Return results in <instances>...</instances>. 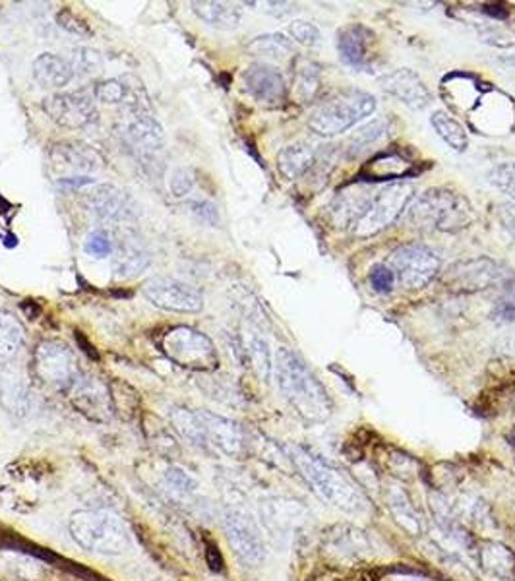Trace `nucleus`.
Instances as JSON below:
<instances>
[{
    "label": "nucleus",
    "mask_w": 515,
    "mask_h": 581,
    "mask_svg": "<svg viewBox=\"0 0 515 581\" xmlns=\"http://www.w3.org/2000/svg\"><path fill=\"white\" fill-rule=\"evenodd\" d=\"M273 374L281 395L306 423H326L334 403L318 376L291 349L279 347L273 361Z\"/></svg>",
    "instance_id": "nucleus-1"
},
{
    "label": "nucleus",
    "mask_w": 515,
    "mask_h": 581,
    "mask_svg": "<svg viewBox=\"0 0 515 581\" xmlns=\"http://www.w3.org/2000/svg\"><path fill=\"white\" fill-rule=\"evenodd\" d=\"M289 452L301 477L326 504L349 513H364L370 508L360 486L341 469L327 463L304 445H291Z\"/></svg>",
    "instance_id": "nucleus-2"
},
{
    "label": "nucleus",
    "mask_w": 515,
    "mask_h": 581,
    "mask_svg": "<svg viewBox=\"0 0 515 581\" xmlns=\"http://www.w3.org/2000/svg\"><path fill=\"white\" fill-rule=\"evenodd\" d=\"M405 221L415 229L457 233L475 219L473 205L461 194L447 188H430L405 208Z\"/></svg>",
    "instance_id": "nucleus-3"
},
{
    "label": "nucleus",
    "mask_w": 515,
    "mask_h": 581,
    "mask_svg": "<svg viewBox=\"0 0 515 581\" xmlns=\"http://www.w3.org/2000/svg\"><path fill=\"white\" fill-rule=\"evenodd\" d=\"M68 527L84 551L101 556H121L132 544L126 525L109 510H80L72 513Z\"/></svg>",
    "instance_id": "nucleus-4"
},
{
    "label": "nucleus",
    "mask_w": 515,
    "mask_h": 581,
    "mask_svg": "<svg viewBox=\"0 0 515 581\" xmlns=\"http://www.w3.org/2000/svg\"><path fill=\"white\" fill-rule=\"evenodd\" d=\"M376 99L363 90H341L327 95L312 109L308 126L318 136H337L370 116Z\"/></svg>",
    "instance_id": "nucleus-5"
},
{
    "label": "nucleus",
    "mask_w": 515,
    "mask_h": 581,
    "mask_svg": "<svg viewBox=\"0 0 515 581\" xmlns=\"http://www.w3.org/2000/svg\"><path fill=\"white\" fill-rule=\"evenodd\" d=\"M116 130L122 140L136 151L144 167L161 165V153L165 145V132L159 121L153 116L147 107L126 105L119 116Z\"/></svg>",
    "instance_id": "nucleus-6"
},
{
    "label": "nucleus",
    "mask_w": 515,
    "mask_h": 581,
    "mask_svg": "<svg viewBox=\"0 0 515 581\" xmlns=\"http://www.w3.org/2000/svg\"><path fill=\"white\" fill-rule=\"evenodd\" d=\"M413 198V186L407 182H394L380 190L378 194L368 200L364 212L353 223V233L356 236H372L384 231L394 221L401 217L405 205Z\"/></svg>",
    "instance_id": "nucleus-7"
},
{
    "label": "nucleus",
    "mask_w": 515,
    "mask_h": 581,
    "mask_svg": "<svg viewBox=\"0 0 515 581\" xmlns=\"http://www.w3.org/2000/svg\"><path fill=\"white\" fill-rule=\"evenodd\" d=\"M163 353L178 366L192 370L217 369V351L213 341L205 333L188 325H176L169 330L161 340Z\"/></svg>",
    "instance_id": "nucleus-8"
},
{
    "label": "nucleus",
    "mask_w": 515,
    "mask_h": 581,
    "mask_svg": "<svg viewBox=\"0 0 515 581\" xmlns=\"http://www.w3.org/2000/svg\"><path fill=\"white\" fill-rule=\"evenodd\" d=\"M223 527L235 556L244 566L256 568L265 558V543L262 529L248 510L227 506L223 512Z\"/></svg>",
    "instance_id": "nucleus-9"
},
{
    "label": "nucleus",
    "mask_w": 515,
    "mask_h": 581,
    "mask_svg": "<svg viewBox=\"0 0 515 581\" xmlns=\"http://www.w3.org/2000/svg\"><path fill=\"white\" fill-rule=\"evenodd\" d=\"M386 265L403 287L420 289L438 275L440 258L425 244H401L389 254Z\"/></svg>",
    "instance_id": "nucleus-10"
},
{
    "label": "nucleus",
    "mask_w": 515,
    "mask_h": 581,
    "mask_svg": "<svg viewBox=\"0 0 515 581\" xmlns=\"http://www.w3.org/2000/svg\"><path fill=\"white\" fill-rule=\"evenodd\" d=\"M509 280H511V273L508 270H504L498 262L485 256L455 262L442 275L446 287L452 291H461V293L486 291V289L504 285Z\"/></svg>",
    "instance_id": "nucleus-11"
},
{
    "label": "nucleus",
    "mask_w": 515,
    "mask_h": 581,
    "mask_svg": "<svg viewBox=\"0 0 515 581\" xmlns=\"http://www.w3.org/2000/svg\"><path fill=\"white\" fill-rule=\"evenodd\" d=\"M33 369L43 384L56 390H70L80 376L76 361L68 345L54 340H45L39 343L33 355Z\"/></svg>",
    "instance_id": "nucleus-12"
},
{
    "label": "nucleus",
    "mask_w": 515,
    "mask_h": 581,
    "mask_svg": "<svg viewBox=\"0 0 515 581\" xmlns=\"http://www.w3.org/2000/svg\"><path fill=\"white\" fill-rule=\"evenodd\" d=\"M142 293L153 306L178 314H196L204 309V294L174 277L155 275L142 285Z\"/></svg>",
    "instance_id": "nucleus-13"
},
{
    "label": "nucleus",
    "mask_w": 515,
    "mask_h": 581,
    "mask_svg": "<svg viewBox=\"0 0 515 581\" xmlns=\"http://www.w3.org/2000/svg\"><path fill=\"white\" fill-rule=\"evenodd\" d=\"M43 109L54 124L64 128H84L97 119L93 91L53 93L43 101Z\"/></svg>",
    "instance_id": "nucleus-14"
},
{
    "label": "nucleus",
    "mask_w": 515,
    "mask_h": 581,
    "mask_svg": "<svg viewBox=\"0 0 515 581\" xmlns=\"http://www.w3.org/2000/svg\"><path fill=\"white\" fill-rule=\"evenodd\" d=\"M196 421L198 445L212 448L213 452H219L229 457H235L243 452L244 432L235 421L204 409L196 411Z\"/></svg>",
    "instance_id": "nucleus-15"
},
{
    "label": "nucleus",
    "mask_w": 515,
    "mask_h": 581,
    "mask_svg": "<svg viewBox=\"0 0 515 581\" xmlns=\"http://www.w3.org/2000/svg\"><path fill=\"white\" fill-rule=\"evenodd\" d=\"M85 210L103 223L122 225L138 215V205L126 190L114 184H99L84 196Z\"/></svg>",
    "instance_id": "nucleus-16"
},
{
    "label": "nucleus",
    "mask_w": 515,
    "mask_h": 581,
    "mask_svg": "<svg viewBox=\"0 0 515 581\" xmlns=\"http://www.w3.org/2000/svg\"><path fill=\"white\" fill-rule=\"evenodd\" d=\"M51 161L53 167L61 173H70L66 176L76 174L97 173L105 167V159L93 145L72 140V142H61L51 150Z\"/></svg>",
    "instance_id": "nucleus-17"
},
{
    "label": "nucleus",
    "mask_w": 515,
    "mask_h": 581,
    "mask_svg": "<svg viewBox=\"0 0 515 581\" xmlns=\"http://www.w3.org/2000/svg\"><path fill=\"white\" fill-rule=\"evenodd\" d=\"M243 82L244 90L248 91L256 101L265 103V105H279L287 95V85H285L283 74L275 66L265 64V62L250 64L243 72Z\"/></svg>",
    "instance_id": "nucleus-18"
},
{
    "label": "nucleus",
    "mask_w": 515,
    "mask_h": 581,
    "mask_svg": "<svg viewBox=\"0 0 515 581\" xmlns=\"http://www.w3.org/2000/svg\"><path fill=\"white\" fill-rule=\"evenodd\" d=\"M382 90L399 99L413 111H423L430 105L432 101L430 91L425 85V82L409 68H399L392 74L384 76Z\"/></svg>",
    "instance_id": "nucleus-19"
},
{
    "label": "nucleus",
    "mask_w": 515,
    "mask_h": 581,
    "mask_svg": "<svg viewBox=\"0 0 515 581\" xmlns=\"http://www.w3.org/2000/svg\"><path fill=\"white\" fill-rule=\"evenodd\" d=\"M0 405L12 415L30 409V382L22 370L0 359Z\"/></svg>",
    "instance_id": "nucleus-20"
},
{
    "label": "nucleus",
    "mask_w": 515,
    "mask_h": 581,
    "mask_svg": "<svg viewBox=\"0 0 515 581\" xmlns=\"http://www.w3.org/2000/svg\"><path fill=\"white\" fill-rule=\"evenodd\" d=\"M76 407L91 419L103 421L111 415V397L107 388L99 380L80 374L68 390Z\"/></svg>",
    "instance_id": "nucleus-21"
},
{
    "label": "nucleus",
    "mask_w": 515,
    "mask_h": 581,
    "mask_svg": "<svg viewBox=\"0 0 515 581\" xmlns=\"http://www.w3.org/2000/svg\"><path fill=\"white\" fill-rule=\"evenodd\" d=\"M372 39H374V33L360 23L347 25L345 30H341L339 39H337V51H339L341 61L356 70L368 68Z\"/></svg>",
    "instance_id": "nucleus-22"
},
{
    "label": "nucleus",
    "mask_w": 515,
    "mask_h": 581,
    "mask_svg": "<svg viewBox=\"0 0 515 581\" xmlns=\"http://www.w3.org/2000/svg\"><path fill=\"white\" fill-rule=\"evenodd\" d=\"M322 145L314 144L310 140H301L295 144L287 145L277 155V167L287 179L295 181L304 173H308L322 157Z\"/></svg>",
    "instance_id": "nucleus-23"
},
{
    "label": "nucleus",
    "mask_w": 515,
    "mask_h": 581,
    "mask_svg": "<svg viewBox=\"0 0 515 581\" xmlns=\"http://www.w3.org/2000/svg\"><path fill=\"white\" fill-rule=\"evenodd\" d=\"M152 264V254L134 234H126L114 250L113 270L116 277L130 280L145 272Z\"/></svg>",
    "instance_id": "nucleus-24"
},
{
    "label": "nucleus",
    "mask_w": 515,
    "mask_h": 581,
    "mask_svg": "<svg viewBox=\"0 0 515 581\" xmlns=\"http://www.w3.org/2000/svg\"><path fill=\"white\" fill-rule=\"evenodd\" d=\"M31 74H33L35 82L41 88L61 90V88L72 82L74 70H72V64L66 59H62V56L54 53H43L39 54L31 64Z\"/></svg>",
    "instance_id": "nucleus-25"
},
{
    "label": "nucleus",
    "mask_w": 515,
    "mask_h": 581,
    "mask_svg": "<svg viewBox=\"0 0 515 581\" xmlns=\"http://www.w3.org/2000/svg\"><path fill=\"white\" fill-rule=\"evenodd\" d=\"M192 12L207 25H212L215 30L231 31L238 28L241 23V10L227 2H192Z\"/></svg>",
    "instance_id": "nucleus-26"
},
{
    "label": "nucleus",
    "mask_w": 515,
    "mask_h": 581,
    "mask_svg": "<svg viewBox=\"0 0 515 581\" xmlns=\"http://www.w3.org/2000/svg\"><path fill=\"white\" fill-rule=\"evenodd\" d=\"M23 345V325L10 310H0V359L10 361Z\"/></svg>",
    "instance_id": "nucleus-27"
},
{
    "label": "nucleus",
    "mask_w": 515,
    "mask_h": 581,
    "mask_svg": "<svg viewBox=\"0 0 515 581\" xmlns=\"http://www.w3.org/2000/svg\"><path fill=\"white\" fill-rule=\"evenodd\" d=\"M293 41L287 39L283 33H265L258 35L246 45V51L254 56L262 59H285L293 53Z\"/></svg>",
    "instance_id": "nucleus-28"
},
{
    "label": "nucleus",
    "mask_w": 515,
    "mask_h": 581,
    "mask_svg": "<svg viewBox=\"0 0 515 581\" xmlns=\"http://www.w3.org/2000/svg\"><path fill=\"white\" fill-rule=\"evenodd\" d=\"M430 122H432V128L436 130V134H438V136L442 138V140H444L449 148H452V150H455V151L467 150V144H469V140H467V132L463 130L461 124L455 121L452 114H447L446 111H436V113L430 116Z\"/></svg>",
    "instance_id": "nucleus-29"
},
{
    "label": "nucleus",
    "mask_w": 515,
    "mask_h": 581,
    "mask_svg": "<svg viewBox=\"0 0 515 581\" xmlns=\"http://www.w3.org/2000/svg\"><path fill=\"white\" fill-rule=\"evenodd\" d=\"M244 351H246V359L250 361L252 369L256 370L260 380L267 382L273 370L272 353H269L267 341L260 333H248V337L244 341Z\"/></svg>",
    "instance_id": "nucleus-30"
},
{
    "label": "nucleus",
    "mask_w": 515,
    "mask_h": 581,
    "mask_svg": "<svg viewBox=\"0 0 515 581\" xmlns=\"http://www.w3.org/2000/svg\"><path fill=\"white\" fill-rule=\"evenodd\" d=\"M478 556H480V564H483L486 572H490L494 575H502V577L511 574V570L515 566L514 554L506 546H502L498 543L483 544V549L478 551Z\"/></svg>",
    "instance_id": "nucleus-31"
},
{
    "label": "nucleus",
    "mask_w": 515,
    "mask_h": 581,
    "mask_svg": "<svg viewBox=\"0 0 515 581\" xmlns=\"http://www.w3.org/2000/svg\"><path fill=\"white\" fill-rule=\"evenodd\" d=\"M389 510L395 515V520L401 523L403 527L418 535L423 531V521L418 517L417 510L413 508L411 500L401 491L389 492Z\"/></svg>",
    "instance_id": "nucleus-32"
},
{
    "label": "nucleus",
    "mask_w": 515,
    "mask_h": 581,
    "mask_svg": "<svg viewBox=\"0 0 515 581\" xmlns=\"http://www.w3.org/2000/svg\"><path fill=\"white\" fill-rule=\"evenodd\" d=\"M130 95V85H126V80H119V78H109V80H101L93 85V97L99 103H105V105H119V103H126Z\"/></svg>",
    "instance_id": "nucleus-33"
},
{
    "label": "nucleus",
    "mask_w": 515,
    "mask_h": 581,
    "mask_svg": "<svg viewBox=\"0 0 515 581\" xmlns=\"http://www.w3.org/2000/svg\"><path fill=\"white\" fill-rule=\"evenodd\" d=\"M332 549L343 556H360L364 551L370 549V541L360 531L347 527L339 535L332 537Z\"/></svg>",
    "instance_id": "nucleus-34"
},
{
    "label": "nucleus",
    "mask_w": 515,
    "mask_h": 581,
    "mask_svg": "<svg viewBox=\"0 0 515 581\" xmlns=\"http://www.w3.org/2000/svg\"><path fill=\"white\" fill-rule=\"evenodd\" d=\"M387 132H389V121L384 119V116H380L376 121H370L368 124H364L358 132H355V136L351 138V142H349V148H351L353 153H358L364 148L380 142Z\"/></svg>",
    "instance_id": "nucleus-35"
},
{
    "label": "nucleus",
    "mask_w": 515,
    "mask_h": 581,
    "mask_svg": "<svg viewBox=\"0 0 515 581\" xmlns=\"http://www.w3.org/2000/svg\"><path fill=\"white\" fill-rule=\"evenodd\" d=\"M320 85V70L318 66L310 61H301L296 68V93L308 101L316 95Z\"/></svg>",
    "instance_id": "nucleus-36"
},
{
    "label": "nucleus",
    "mask_w": 515,
    "mask_h": 581,
    "mask_svg": "<svg viewBox=\"0 0 515 581\" xmlns=\"http://www.w3.org/2000/svg\"><path fill=\"white\" fill-rule=\"evenodd\" d=\"M72 70H74V76H91L97 74L101 66H103V56L99 51L95 49H90V47H80V49H74L72 53Z\"/></svg>",
    "instance_id": "nucleus-37"
},
{
    "label": "nucleus",
    "mask_w": 515,
    "mask_h": 581,
    "mask_svg": "<svg viewBox=\"0 0 515 581\" xmlns=\"http://www.w3.org/2000/svg\"><path fill=\"white\" fill-rule=\"evenodd\" d=\"M165 483L176 496H190L198 491L196 477L190 475L186 469L176 467V465L165 471Z\"/></svg>",
    "instance_id": "nucleus-38"
},
{
    "label": "nucleus",
    "mask_w": 515,
    "mask_h": 581,
    "mask_svg": "<svg viewBox=\"0 0 515 581\" xmlns=\"http://www.w3.org/2000/svg\"><path fill=\"white\" fill-rule=\"evenodd\" d=\"M488 181L494 188L504 192L515 202V163H500L488 173Z\"/></svg>",
    "instance_id": "nucleus-39"
},
{
    "label": "nucleus",
    "mask_w": 515,
    "mask_h": 581,
    "mask_svg": "<svg viewBox=\"0 0 515 581\" xmlns=\"http://www.w3.org/2000/svg\"><path fill=\"white\" fill-rule=\"evenodd\" d=\"M84 250L87 254H91V256L95 258L111 256L114 252L113 239H111V234L107 233V231H103V229H95V231H91V233H87V236H85Z\"/></svg>",
    "instance_id": "nucleus-40"
},
{
    "label": "nucleus",
    "mask_w": 515,
    "mask_h": 581,
    "mask_svg": "<svg viewBox=\"0 0 515 581\" xmlns=\"http://www.w3.org/2000/svg\"><path fill=\"white\" fill-rule=\"evenodd\" d=\"M167 186L173 198L188 196L192 188H194V174L186 167H178V169H174L169 174Z\"/></svg>",
    "instance_id": "nucleus-41"
},
{
    "label": "nucleus",
    "mask_w": 515,
    "mask_h": 581,
    "mask_svg": "<svg viewBox=\"0 0 515 581\" xmlns=\"http://www.w3.org/2000/svg\"><path fill=\"white\" fill-rule=\"evenodd\" d=\"M289 33H291V37L295 39L296 43L306 47L318 45L320 39H322V33H320L318 28L314 23L306 22V20H295V22L289 23Z\"/></svg>",
    "instance_id": "nucleus-42"
},
{
    "label": "nucleus",
    "mask_w": 515,
    "mask_h": 581,
    "mask_svg": "<svg viewBox=\"0 0 515 581\" xmlns=\"http://www.w3.org/2000/svg\"><path fill=\"white\" fill-rule=\"evenodd\" d=\"M368 281H370V285L374 287V291H378V293H389V291L394 289L395 275L386 264H378L372 265L370 273H368Z\"/></svg>",
    "instance_id": "nucleus-43"
},
{
    "label": "nucleus",
    "mask_w": 515,
    "mask_h": 581,
    "mask_svg": "<svg viewBox=\"0 0 515 581\" xmlns=\"http://www.w3.org/2000/svg\"><path fill=\"white\" fill-rule=\"evenodd\" d=\"M190 212H192V215H194L198 221H202L205 225L215 227L219 223L217 208H215V204H212L210 200H196V202H192V204H190Z\"/></svg>",
    "instance_id": "nucleus-44"
},
{
    "label": "nucleus",
    "mask_w": 515,
    "mask_h": 581,
    "mask_svg": "<svg viewBox=\"0 0 515 581\" xmlns=\"http://www.w3.org/2000/svg\"><path fill=\"white\" fill-rule=\"evenodd\" d=\"M205 556H207V564H210L213 572H221L223 570V558H221L217 544L212 543V541H205Z\"/></svg>",
    "instance_id": "nucleus-45"
},
{
    "label": "nucleus",
    "mask_w": 515,
    "mask_h": 581,
    "mask_svg": "<svg viewBox=\"0 0 515 581\" xmlns=\"http://www.w3.org/2000/svg\"><path fill=\"white\" fill-rule=\"evenodd\" d=\"M500 219L502 223H504V229L515 239V204L502 205Z\"/></svg>",
    "instance_id": "nucleus-46"
},
{
    "label": "nucleus",
    "mask_w": 515,
    "mask_h": 581,
    "mask_svg": "<svg viewBox=\"0 0 515 581\" xmlns=\"http://www.w3.org/2000/svg\"><path fill=\"white\" fill-rule=\"evenodd\" d=\"M95 179H91L90 174H76V176H61L59 186H68V188H80V186H87L93 184Z\"/></svg>",
    "instance_id": "nucleus-47"
},
{
    "label": "nucleus",
    "mask_w": 515,
    "mask_h": 581,
    "mask_svg": "<svg viewBox=\"0 0 515 581\" xmlns=\"http://www.w3.org/2000/svg\"><path fill=\"white\" fill-rule=\"evenodd\" d=\"M496 316H500L502 320H515V302L514 301H504L502 304H498L496 309Z\"/></svg>",
    "instance_id": "nucleus-48"
},
{
    "label": "nucleus",
    "mask_w": 515,
    "mask_h": 581,
    "mask_svg": "<svg viewBox=\"0 0 515 581\" xmlns=\"http://www.w3.org/2000/svg\"><path fill=\"white\" fill-rule=\"evenodd\" d=\"M506 62H508V64H515V56H509V59H506Z\"/></svg>",
    "instance_id": "nucleus-49"
},
{
    "label": "nucleus",
    "mask_w": 515,
    "mask_h": 581,
    "mask_svg": "<svg viewBox=\"0 0 515 581\" xmlns=\"http://www.w3.org/2000/svg\"><path fill=\"white\" fill-rule=\"evenodd\" d=\"M511 440H514V445H515V431H514V434H511Z\"/></svg>",
    "instance_id": "nucleus-50"
}]
</instances>
